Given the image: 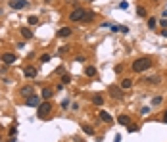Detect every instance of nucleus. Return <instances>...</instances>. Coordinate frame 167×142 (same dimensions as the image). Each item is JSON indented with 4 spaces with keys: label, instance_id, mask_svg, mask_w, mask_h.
Returning a JSON list of instances; mask_svg holds the SVG:
<instances>
[{
    "label": "nucleus",
    "instance_id": "27",
    "mask_svg": "<svg viewBox=\"0 0 167 142\" xmlns=\"http://www.w3.org/2000/svg\"><path fill=\"white\" fill-rule=\"evenodd\" d=\"M152 104H154V106H160V104H161V96H156L154 100H152Z\"/></svg>",
    "mask_w": 167,
    "mask_h": 142
},
{
    "label": "nucleus",
    "instance_id": "9",
    "mask_svg": "<svg viewBox=\"0 0 167 142\" xmlns=\"http://www.w3.org/2000/svg\"><path fill=\"white\" fill-rule=\"evenodd\" d=\"M69 35H71V29H69V27H62V29L58 31V37H62V39L69 37Z\"/></svg>",
    "mask_w": 167,
    "mask_h": 142
},
{
    "label": "nucleus",
    "instance_id": "13",
    "mask_svg": "<svg viewBox=\"0 0 167 142\" xmlns=\"http://www.w3.org/2000/svg\"><path fill=\"white\" fill-rule=\"evenodd\" d=\"M100 119H102V121H106V123H111V121H113V119H111V115H109V113H106V111H100Z\"/></svg>",
    "mask_w": 167,
    "mask_h": 142
},
{
    "label": "nucleus",
    "instance_id": "19",
    "mask_svg": "<svg viewBox=\"0 0 167 142\" xmlns=\"http://www.w3.org/2000/svg\"><path fill=\"white\" fill-rule=\"evenodd\" d=\"M81 127H83V131H85V133H87V135H90V136L94 135V129H92V127H89V125H85V123H83V125H81Z\"/></svg>",
    "mask_w": 167,
    "mask_h": 142
},
{
    "label": "nucleus",
    "instance_id": "1",
    "mask_svg": "<svg viewBox=\"0 0 167 142\" xmlns=\"http://www.w3.org/2000/svg\"><path fill=\"white\" fill-rule=\"evenodd\" d=\"M150 65H152V60L150 58H138V60L133 62V69H135L136 73H140V71L150 69Z\"/></svg>",
    "mask_w": 167,
    "mask_h": 142
},
{
    "label": "nucleus",
    "instance_id": "18",
    "mask_svg": "<svg viewBox=\"0 0 167 142\" xmlns=\"http://www.w3.org/2000/svg\"><path fill=\"white\" fill-rule=\"evenodd\" d=\"M109 90H111V96H113V98H121V92H119V88H117V86H111Z\"/></svg>",
    "mask_w": 167,
    "mask_h": 142
},
{
    "label": "nucleus",
    "instance_id": "12",
    "mask_svg": "<svg viewBox=\"0 0 167 142\" xmlns=\"http://www.w3.org/2000/svg\"><path fill=\"white\" fill-rule=\"evenodd\" d=\"M54 92L50 90V88H42V92H40V96H42V100H48V98L52 96Z\"/></svg>",
    "mask_w": 167,
    "mask_h": 142
},
{
    "label": "nucleus",
    "instance_id": "15",
    "mask_svg": "<svg viewBox=\"0 0 167 142\" xmlns=\"http://www.w3.org/2000/svg\"><path fill=\"white\" fill-rule=\"evenodd\" d=\"M21 94H23L25 98H29L33 94V88H31V86H23V88H21Z\"/></svg>",
    "mask_w": 167,
    "mask_h": 142
},
{
    "label": "nucleus",
    "instance_id": "7",
    "mask_svg": "<svg viewBox=\"0 0 167 142\" xmlns=\"http://www.w3.org/2000/svg\"><path fill=\"white\" fill-rule=\"evenodd\" d=\"M113 33H121V35H127L129 33V27L127 25H111Z\"/></svg>",
    "mask_w": 167,
    "mask_h": 142
},
{
    "label": "nucleus",
    "instance_id": "23",
    "mask_svg": "<svg viewBox=\"0 0 167 142\" xmlns=\"http://www.w3.org/2000/svg\"><path fill=\"white\" fill-rule=\"evenodd\" d=\"M40 62H42V64H46V62H50V54H42V56H40Z\"/></svg>",
    "mask_w": 167,
    "mask_h": 142
},
{
    "label": "nucleus",
    "instance_id": "24",
    "mask_svg": "<svg viewBox=\"0 0 167 142\" xmlns=\"http://www.w3.org/2000/svg\"><path fill=\"white\" fill-rule=\"evenodd\" d=\"M156 23H158V21H156L154 17H150V19H148V27H150V29H154V27H156Z\"/></svg>",
    "mask_w": 167,
    "mask_h": 142
},
{
    "label": "nucleus",
    "instance_id": "11",
    "mask_svg": "<svg viewBox=\"0 0 167 142\" xmlns=\"http://www.w3.org/2000/svg\"><path fill=\"white\" fill-rule=\"evenodd\" d=\"M19 31H21V35H23L25 39H31L33 37V31L29 29V27H23V29H19Z\"/></svg>",
    "mask_w": 167,
    "mask_h": 142
},
{
    "label": "nucleus",
    "instance_id": "10",
    "mask_svg": "<svg viewBox=\"0 0 167 142\" xmlns=\"http://www.w3.org/2000/svg\"><path fill=\"white\" fill-rule=\"evenodd\" d=\"M92 104H94V106H102V104H104V96H102V94H94V96H92Z\"/></svg>",
    "mask_w": 167,
    "mask_h": 142
},
{
    "label": "nucleus",
    "instance_id": "25",
    "mask_svg": "<svg viewBox=\"0 0 167 142\" xmlns=\"http://www.w3.org/2000/svg\"><path fill=\"white\" fill-rule=\"evenodd\" d=\"M67 52H69V46H62V48L58 50V54H62V56H64V54H67Z\"/></svg>",
    "mask_w": 167,
    "mask_h": 142
},
{
    "label": "nucleus",
    "instance_id": "17",
    "mask_svg": "<svg viewBox=\"0 0 167 142\" xmlns=\"http://www.w3.org/2000/svg\"><path fill=\"white\" fill-rule=\"evenodd\" d=\"M71 83V75L69 73H64V75H62V84H69Z\"/></svg>",
    "mask_w": 167,
    "mask_h": 142
},
{
    "label": "nucleus",
    "instance_id": "28",
    "mask_svg": "<svg viewBox=\"0 0 167 142\" xmlns=\"http://www.w3.org/2000/svg\"><path fill=\"white\" fill-rule=\"evenodd\" d=\"M161 27H163V29H165V27H167V19H165V17L161 19Z\"/></svg>",
    "mask_w": 167,
    "mask_h": 142
},
{
    "label": "nucleus",
    "instance_id": "8",
    "mask_svg": "<svg viewBox=\"0 0 167 142\" xmlns=\"http://www.w3.org/2000/svg\"><path fill=\"white\" fill-rule=\"evenodd\" d=\"M25 77H29V79H35V77H37V67H33V65L25 67Z\"/></svg>",
    "mask_w": 167,
    "mask_h": 142
},
{
    "label": "nucleus",
    "instance_id": "29",
    "mask_svg": "<svg viewBox=\"0 0 167 142\" xmlns=\"http://www.w3.org/2000/svg\"><path fill=\"white\" fill-rule=\"evenodd\" d=\"M163 121L167 123V111H165V113H163Z\"/></svg>",
    "mask_w": 167,
    "mask_h": 142
},
{
    "label": "nucleus",
    "instance_id": "6",
    "mask_svg": "<svg viewBox=\"0 0 167 142\" xmlns=\"http://www.w3.org/2000/svg\"><path fill=\"white\" fill-rule=\"evenodd\" d=\"M39 104H40V98H39V96H35V94H31V96L27 98V106H33V108H39Z\"/></svg>",
    "mask_w": 167,
    "mask_h": 142
},
{
    "label": "nucleus",
    "instance_id": "2",
    "mask_svg": "<svg viewBox=\"0 0 167 142\" xmlns=\"http://www.w3.org/2000/svg\"><path fill=\"white\" fill-rule=\"evenodd\" d=\"M50 111H52V104L42 102V104H39V108H37V115H39L40 119H44V117L50 115Z\"/></svg>",
    "mask_w": 167,
    "mask_h": 142
},
{
    "label": "nucleus",
    "instance_id": "4",
    "mask_svg": "<svg viewBox=\"0 0 167 142\" xmlns=\"http://www.w3.org/2000/svg\"><path fill=\"white\" fill-rule=\"evenodd\" d=\"M10 6L13 10H23V8L29 6V0H10Z\"/></svg>",
    "mask_w": 167,
    "mask_h": 142
},
{
    "label": "nucleus",
    "instance_id": "22",
    "mask_svg": "<svg viewBox=\"0 0 167 142\" xmlns=\"http://www.w3.org/2000/svg\"><path fill=\"white\" fill-rule=\"evenodd\" d=\"M37 23H39V17L37 15H31L29 17V25H37Z\"/></svg>",
    "mask_w": 167,
    "mask_h": 142
},
{
    "label": "nucleus",
    "instance_id": "14",
    "mask_svg": "<svg viewBox=\"0 0 167 142\" xmlns=\"http://www.w3.org/2000/svg\"><path fill=\"white\" fill-rule=\"evenodd\" d=\"M117 123H121V125H129L131 119H129V115H119V117H117Z\"/></svg>",
    "mask_w": 167,
    "mask_h": 142
},
{
    "label": "nucleus",
    "instance_id": "21",
    "mask_svg": "<svg viewBox=\"0 0 167 142\" xmlns=\"http://www.w3.org/2000/svg\"><path fill=\"white\" fill-rule=\"evenodd\" d=\"M131 84H133V81H131V79H123L121 86H123V88H131Z\"/></svg>",
    "mask_w": 167,
    "mask_h": 142
},
{
    "label": "nucleus",
    "instance_id": "5",
    "mask_svg": "<svg viewBox=\"0 0 167 142\" xmlns=\"http://www.w3.org/2000/svg\"><path fill=\"white\" fill-rule=\"evenodd\" d=\"M15 60H17V58H15V54H13V52H6V54H2V62H4L6 65H12Z\"/></svg>",
    "mask_w": 167,
    "mask_h": 142
},
{
    "label": "nucleus",
    "instance_id": "26",
    "mask_svg": "<svg viewBox=\"0 0 167 142\" xmlns=\"http://www.w3.org/2000/svg\"><path fill=\"white\" fill-rule=\"evenodd\" d=\"M94 19V13L92 12H87V17H85V21H92Z\"/></svg>",
    "mask_w": 167,
    "mask_h": 142
},
{
    "label": "nucleus",
    "instance_id": "16",
    "mask_svg": "<svg viewBox=\"0 0 167 142\" xmlns=\"http://www.w3.org/2000/svg\"><path fill=\"white\" fill-rule=\"evenodd\" d=\"M85 73H87L89 77H94V75H96V67H92V65H89V67L85 69Z\"/></svg>",
    "mask_w": 167,
    "mask_h": 142
},
{
    "label": "nucleus",
    "instance_id": "20",
    "mask_svg": "<svg viewBox=\"0 0 167 142\" xmlns=\"http://www.w3.org/2000/svg\"><path fill=\"white\" fill-rule=\"evenodd\" d=\"M136 13H138V15H140V17H146V8H144V6H138V8H136Z\"/></svg>",
    "mask_w": 167,
    "mask_h": 142
},
{
    "label": "nucleus",
    "instance_id": "3",
    "mask_svg": "<svg viewBox=\"0 0 167 142\" xmlns=\"http://www.w3.org/2000/svg\"><path fill=\"white\" fill-rule=\"evenodd\" d=\"M85 17H87V10H83V8H75L69 15L71 21H85Z\"/></svg>",
    "mask_w": 167,
    "mask_h": 142
}]
</instances>
